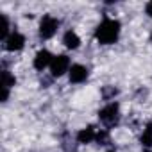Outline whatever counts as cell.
Instances as JSON below:
<instances>
[{
    "mask_svg": "<svg viewBox=\"0 0 152 152\" xmlns=\"http://www.w3.org/2000/svg\"><path fill=\"white\" fill-rule=\"evenodd\" d=\"M120 22L118 20H113V18H106L99 23V27L95 29V39L100 43V45H113L118 41V36H120Z\"/></svg>",
    "mask_w": 152,
    "mask_h": 152,
    "instance_id": "cell-1",
    "label": "cell"
},
{
    "mask_svg": "<svg viewBox=\"0 0 152 152\" xmlns=\"http://www.w3.org/2000/svg\"><path fill=\"white\" fill-rule=\"evenodd\" d=\"M120 106L118 102H109L107 106H104L100 111H99V120L100 124L109 131V129H115L118 124H120Z\"/></svg>",
    "mask_w": 152,
    "mask_h": 152,
    "instance_id": "cell-2",
    "label": "cell"
},
{
    "mask_svg": "<svg viewBox=\"0 0 152 152\" xmlns=\"http://www.w3.org/2000/svg\"><path fill=\"white\" fill-rule=\"evenodd\" d=\"M57 29H59V20L50 16V15H45L39 22V38L41 39H50V38H54Z\"/></svg>",
    "mask_w": 152,
    "mask_h": 152,
    "instance_id": "cell-3",
    "label": "cell"
},
{
    "mask_svg": "<svg viewBox=\"0 0 152 152\" xmlns=\"http://www.w3.org/2000/svg\"><path fill=\"white\" fill-rule=\"evenodd\" d=\"M50 75L56 79V77H61V75H64L66 72H70V57L64 56V54H59V56H54L52 63H50Z\"/></svg>",
    "mask_w": 152,
    "mask_h": 152,
    "instance_id": "cell-4",
    "label": "cell"
},
{
    "mask_svg": "<svg viewBox=\"0 0 152 152\" xmlns=\"http://www.w3.org/2000/svg\"><path fill=\"white\" fill-rule=\"evenodd\" d=\"M90 77V70L83 64H72L70 72H68V79L72 84H81V83H86Z\"/></svg>",
    "mask_w": 152,
    "mask_h": 152,
    "instance_id": "cell-5",
    "label": "cell"
},
{
    "mask_svg": "<svg viewBox=\"0 0 152 152\" xmlns=\"http://www.w3.org/2000/svg\"><path fill=\"white\" fill-rule=\"evenodd\" d=\"M25 47V36L23 34H20V32H11V36L4 41V48L7 50V52H18V50H22Z\"/></svg>",
    "mask_w": 152,
    "mask_h": 152,
    "instance_id": "cell-6",
    "label": "cell"
},
{
    "mask_svg": "<svg viewBox=\"0 0 152 152\" xmlns=\"http://www.w3.org/2000/svg\"><path fill=\"white\" fill-rule=\"evenodd\" d=\"M52 59H54V56H52L48 50H45V48H43V50H38V52H36L32 64H34V68H36L38 72H43L47 66H50Z\"/></svg>",
    "mask_w": 152,
    "mask_h": 152,
    "instance_id": "cell-7",
    "label": "cell"
},
{
    "mask_svg": "<svg viewBox=\"0 0 152 152\" xmlns=\"http://www.w3.org/2000/svg\"><path fill=\"white\" fill-rule=\"evenodd\" d=\"M97 132H99V129H97L95 125H88V127L81 129L75 138H77V143H79V145H88V143H93V141H95Z\"/></svg>",
    "mask_w": 152,
    "mask_h": 152,
    "instance_id": "cell-8",
    "label": "cell"
},
{
    "mask_svg": "<svg viewBox=\"0 0 152 152\" xmlns=\"http://www.w3.org/2000/svg\"><path fill=\"white\" fill-rule=\"evenodd\" d=\"M61 148H63V152H77V148H79L77 138H72V134L68 131H64L61 136Z\"/></svg>",
    "mask_w": 152,
    "mask_h": 152,
    "instance_id": "cell-9",
    "label": "cell"
},
{
    "mask_svg": "<svg viewBox=\"0 0 152 152\" xmlns=\"http://www.w3.org/2000/svg\"><path fill=\"white\" fill-rule=\"evenodd\" d=\"M63 43H64V47H66L68 50H77V48L81 47V38L75 34L73 31H68V32H64V36H63Z\"/></svg>",
    "mask_w": 152,
    "mask_h": 152,
    "instance_id": "cell-10",
    "label": "cell"
},
{
    "mask_svg": "<svg viewBox=\"0 0 152 152\" xmlns=\"http://www.w3.org/2000/svg\"><path fill=\"white\" fill-rule=\"evenodd\" d=\"M140 143H141L145 148H152V120L145 124L143 132H141V136H140Z\"/></svg>",
    "mask_w": 152,
    "mask_h": 152,
    "instance_id": "cell-11",
    "label": "cell"
},
{
    "mask_svg": "<svg viewBox=\"0 0 152 152\" xmlns=\"http://www.w3.org/2000/svg\"><path fill=\"white\" fill-rule=\"evenodd\" d=\"M16 84V77L7 70V68H4L2 70V90H9L11 91V88Z\"/></svg>",
    "mask_w": 152,
    "mask_h": 152,
    "instance_id": "cell-12",
    "label": "cell"
},
{
    "mask_svg": "<svg viewBox=\"0 0 152 152\" xmlns=\"http://www.w3.org/2000/svg\"><path fill=\"white\" fill-rule=\"evenodd\" d=\"M95 143L99 147H109L111 145V134L107 129H99L97 132V138H95Z\"/></svg>",
    "mask_w": 152,
    "mask_h": 152,
    "instance_id": "cell-13",
    "label": "cell"
},
{
    "mask_svg": "<svg viewBox=\"0 0 152 152\" xmlns=\"http://www.w3.org/2000/svg\"><path fill=\"white\" fill-rule=\"evenodd\" d=\"M120 93V90L116 88V86H111V84H107V86H104L102 90H100V97L104 99V100H115V97Z\"/></svg>",
    "mask_w": 152,
    "mask_h": 152,
    "instance_id": "cell-14",
    "label": "cell"
},
{
    "mask_svg": "<svg viewBox=\"0 0 152 152\" xmlns=\"http://www.w3.org/2000/svg\"><path fill=\"white\" fill-rule=\"evenodd\" d=\"M2 31H0V39L2 41H6L9 36H11V32H9V29H11V23H9V18H7V15H2Z\"/></svg>",
    "mask_w": 152,
    "mask_h": 152,
    "instance_id": "cell-15",
    "label": "cell"
},
{
    "mask_svg": "<svg viewBox=\"0 0 152 152\" xmlns=\"http://www.w3.org/2000/svg\"><path fill=\"white\" fill-rule=\"evenodd\" d=\"M147 95H148V91H147V90H143V88H140V90L136 91V99H138L140 102H141V100H145V97H147Z\"/></svg>",
    "mask_w": 152,
    "mask_h": 152,
    "instance_id": "cell-16",
    "label": "cell"
},
{
    "mask_svg": "<svg viewBox=\"0 0 152 152\" xmlns=\"http://www.w3.org/2000/svg\"><path fill=\"white\" fill-rule=\"evenodd\" d=\"M52 79H54L52 75H50V77H41V81H39V83H41V86H43V88H48V86L52 84Z\"/></svg>",
    "mask_w": 152,
    "mask_h": 152,
    "instance_id": "cell-17",
    "label": "cell"
},
{
    "mask_svg": "<svg viewBox=\"0 0 152 152\" xmlns=\"http://www.w3.org/2000/svg\"><path fill=\"white\" fill-rule=\"evenodd\" d=\"M145 13H147V16L152 18V0H150V2H147V6H145Z\"/></svg>",
    "mask_w": 152,
    "mask_h": 152,
    "instance_id": "cell-18",
    "label": "cell"
},
{
    "mask_svg": "<svg viewBox=\"0 0 152 152\" xmlns=\"http://www.w3.org/2000/svg\"><path fill=\"white\" fill-rule=\"evenodd\" d=\"M106 152H116V148H115V147H109V148H107Z\"/></svg>",
    "mask_w": 152,
    "mask_h": 152,
    "instance_id": "cell-19",
    "label": "cell"
},
{
    "mask_svg": "<svg viewBox=\"0 0 152 152\" xmlns=\"http://www.w3.org/2000/svg\"><path fill=\"white\" fill-rule=\"evenodd\" d=\"M143 152H152V148H143Z\"/></svg>",
    "mask_w": 152,
    "mask_h": 152,
    "instance_id": "cell-20",
    "label": "cell"
},
{
    "mask_svg": "<svg viewBox=\"0 0 152 152\" xmlns=\"http://www.w3.org/2000/svg\"><path fill=\"white\" fill-rule=\"evenodd\" d=\"M150 43H152V32H150Z\"/></svg>",
    "mask_w": 152,
    "mask_h": 152,
    "instance_id": "cell-21",
    "label": "cell"
}]
</instances>
